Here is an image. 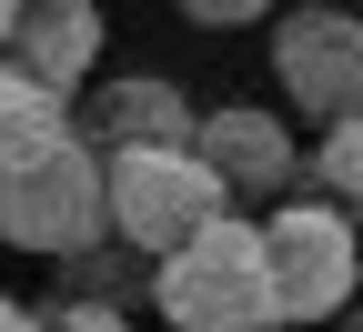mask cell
Segmentation results:
<instances>
[{
	"mask_svg": "<svg viewBox=\"0 0 363 332\" xmlns=\"http://www.w3.org/2000/svg\"><path fill=\"white\" fill-rule=\"evenodd\" d=\"M0 332H51V322H40L30 302H0Z\"/></svg>",
	"mask_w": 363,
	"mask_h": 332,
	"instance_id": "5bb4252c",
	"label": "cell"
},
{
	"mask_svg": "<svg viewBox=\"0 0 363 332\" xmlns=\"http://www.w3.org/2000/svg\"><path fill=\"white\" fill-rule=\"evenodd\" d=\"M272 81L293 91L303 121H353V101H363V30H353L343 0L272 21Z\"/></svg>",
	"mask_w": 363,
	"mask_h": 332,
	"instance_id": "5b68a950",
	"label": "cell"
},
{
	"mask_svg": "<svg viewBox=\"0 0 363 332\" xmlns=\"http://www.w3.org/2000/svg\"><path fill=\"white\" fill-rule=\"evenodd\" d=\"M262 231V282H272V322L303 332V322H333L353 302V212L333 202H283Z\"/></svg>",
	"mask_w": 363,
	"mask_h": 332,
	"instance_id": "3957f363",
	"label": "cell"
},
{
	"mask_svg": "<svg viewBox=\"0 0 363 332\" xmlns=\"http://www.w3.org/2000/svg\"><path fill=\"white\" fill-rule=\"evenodd\" d=\"M11 61L21 81H40V91H71V81H91V61H101V11L91 0H51V11H21L11 21Z\"/></svg>",
	"mask_w": 363,
	"mask_h": 332,
	"instance_id": "ba28073f",
	"label": "cell"
},
{
	"mask_svg": "<svg viewBox=\"0 0 363 332\" xmlns=\"http://www.w3.org/2000/svg\"><path fill=\"white\" fill-rule=\"evenodd\" d=\"M61 141H71V91H40V81H21L0 61V181L30 171V161H51Z\"/></svg>",
	"mask_w": 363,
	"mask_h": 332,
	"instance_id": "9c48e42d",
	"label": "cell"
},
{
	"mask_svg": "<svg viewBox=\"0 0 363 332\" xmlns=\"http://www.w3.org/2000/svg\"><path fill=\"white\" fill-rule=\"evenodd\" d=\"M71 121L101 141V161H111V151H182V141H192V101H182L162 71H121V81H101L91 101H71Z\"/></svg>",
	"mask_w": 363,
	"mask_h": 332,
	"instance_id": "8992f818",
	"label": "cell"
},
{
	"mask_svg": "<svg viewBox=\"0 0 363 332\" xmlns=\"http://www.w3.org/2000/svg\"><path fill=\"white\" fill-rule=\"evenodd\" d=\"M51 332H131V312H91V302H51Z\"/></svg>",
	"mask_w": 363,
	"mask_h": 332,
	"instance_id": "4fadbf2b",
	"label": "cell"
},
{
	"mask_svg": "<svg viewBox=\"0 0 363 332\" xmlns=\"http://www.w3.org/2000/svg\"><path fill=\"white\" fill-rule=\"evenodd\" d=\"M152 302L172 332H272V282H262V231L252 222H202L182 252H162Z\"/></svg>",
	"mask_w": 363,
	"mask_h": 332,
	"instance_id": "6da1fadb",
	"label": "cell"
},
{
	"mask_svg": "<svg viewBox=\"0 0 363 332\" xmlns=\"http://www.w3.org/2000/svg\"><path fill=\"white\" fill-rule=\"evenodd\" d=\"M202 222H222V181L192 151H111L101 161V231L121 252H182Z\"/></svg>",
	"mask_w": 363,
	"mask_h": 332,
	"instance_id": "7a4b0ae2",
	"label": "cell"
},
{
	"mask_svg": "<svg viewBox=\"0 0 363 332\" xmlns=\"http://www.w3.org/2000/svg\"><path fill=\"white\" fill-rule=\"evenodd\" d=\"M11 21H21V0H0V51H11Z\"/></svg>",
	"mask_w": 363,
	"mask_h": 332,
	"instance_id": "9a60e30c",
	"label": "cell"
},
{
	"mask_svg": "<svg viewBox=\"0 0 363 332\" xmlns=\"http://www.w3.org/2000/svg\"><path fill=\"white\" fill-rule=\"evenodd\" d=\"M272 332H283V322H272Z\"/></svg>",
	"mask_w": 363,
	"mask_h": 332,
	"instance_id": "e0dca14e",
	"label": "cell"
},
{
	"mask_svg": "<svg viewBox=\"0 0 363 332\" xmlns=\"http://www.w3.org/2000/svg\"><path fill=\"white\" fill-rule=\"evenodd\" d=\"M21 11H51V0H21Z\"/></svg>",
	"mask_w": 363,
	"mask_h": 332,
	"instance_id": "2e32d148",
	"label": "cell"
},
{
	"mask_svg": "<svg viewBox=\"0 0 363 332\" xmlns=\"http://www.w3.org/2000/svg\"><path fill=\"white\" fill-rule=\"evenodd\" d=\"M0 242L21 252H81L101 242V151H81V141H61L51 161H30L0 181Z\"/></svg>",
	"mask_w": 363,
	"mask_h": 332,
	"instance_id": "277c9868",
	"label": "cell"
},
{
	"mask_svg": "<svg viewBox=\"0 0 363 332\" xmlns=\"http://www.w3.org/2000/svg\"><path fill=\"white\" fill-rule=\"evenodd\" d=\"M212 181H222V202L233 192H293V131L272 121V111H212V121H192V141H182Z\"/></svg>",
	"mask_w": 363,
	"mask_h": 332,
	"instance_id": "52a82bcc",
	"label": "cell"
},
{
	"mask_svg": "<svg viewBox=\"0 0 363 332\" xmlns=\"http://www.w3.org/2000/svg\"><path fill=\"white\" fill-rule=\"evenodd\" d=\"M262 11H272V0H182V21H202V30H242Z\"/></svg>",
	"mask_w": 363,
	"mask_h": 332,
	"instance_id": "7c38bea8",
	"label": "cell"
},
{
	"mask_svg": "<svg viewBox=\"0 0 363 332\" xmlns=\"http://www.w3.org/2000/svg\"><path fill=\"white\" fill-rule=\"evenodd\" d=\"M313 181H323V202L343 212L363 192V151H353V121H323V151H313Z\"/></svg>",
	"mask_w": 363,
	"mask_h": 332,
	"instance_id": "8fae6325",
	"label": "cell"
},
{
	"mask_svg": "<svg viewBox=\"0 0 363 332\" xmlns=\"http://www.w3.org/2000/svg\"><path fill=\"white\" fill-rule=\"evenodd\" d=\"M131 252L121 242H81V252H61V302H91V312H121L131 302Z\"/></svg>",
	"mask_w": 363,
	"mask_h": 332,
	"instance_id": "30bf717a",
	"label": "cell"
}]
</instances>
